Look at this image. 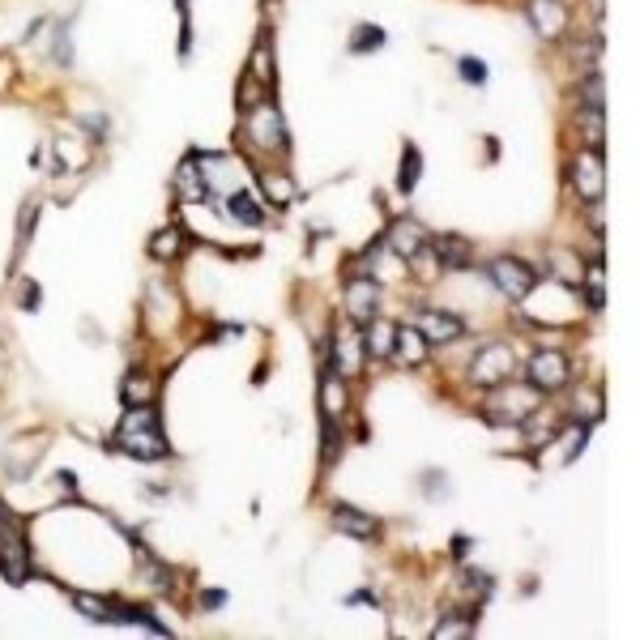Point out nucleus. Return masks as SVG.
Returning <instances> with one entry per match:
<instances>
[{
  "label": "nucleus",
  "instance_id": "a211bd4d",
  "mask_svg": "<svg viewBox=\"0 0 640 640\" xmlns=\"http://www.w3.org/2000/svg\"><path fill=\"white\" fill-rule=\"evenodd\" d=\"M393 355L410 363V367H419L427 359V342H423V333L419 329H397V342H393Z\"/></svg>",
  "mask_w": 640,
  "mask_h": 640
},
{
  "label": "nucleus",
  "instance_id": "f3484780",
  "mask_svg": "<svg viewBox=\"0 0 640 640\" xmlns=\"http://www.w3.org/2000/svg\"><path fill=\"white\" fill-rule=\"evenodd\" d=\"M227 218L244 222V227H261V222H265V210H261V205H256V197H252V192L235 188V192H227Z\"/></svg>",
  "mask_w": 640,
  "mask_h": 640
},
{
  "label": "nucleus",
  "instance_id": "4468645a",
  "mask_svg": "<svg viewBox=\"0 0 640 640\" xmlns=\"http://www.w3.org/2000/svg\"><path fill=\"white\" fill-rule=\"evenodd\" d=\"M427 252L436 256V265H440V269H466V265L474 261L470 239H461V235H440V239H427Z\"/></svg>",
  "mask_w": 640,
  "mask_h": 640
},
{
  "label": "nucleus",
  "instance_id": "0eeeda50",
  "mask_svg": "<svg viewBox=\"0 0 640 640\" xmlns=\"http://www.w3.org/2000/svg\"><path fill=\"white\" fill-rule=\"evenodd\" d=\"M491 282L500 286L508 299H525L538 286V274L517 256H500V261H491Z\"/></svg>",
  "mask_w": 640,
  "mask_h": 640
},
{
  "label": "nucleus",
  "instance_id": "6e6552de",
  "mask_svg": "<svg viewBox=\"0 0 640 640\" xmlns=\"http://www.w3.org/2000/svg\"><path fill=\"white\" fill-rule=\"evenodd\" d=\"M248 137L256 141V146H265V150H286V124L278 116V107L274 103H256L248 111Z\"/></svg>",
  "mask_w": 640,
  "mask_h": 640
},
{
  "label": "nucleus",
  "instance_id": "9d476101",
  "mask_svg": "<svg viewBox=\"0 0 640 640\" xmlns=\"http://www.w3.org/2000/svg\"><path fill=\"white\" fill-rule=\"evenodd\" d=\"M525 18H530L534 35L559 39L568 30V5L564 0H530V5H525Z\"/></svg>",
  "mask_w": 640,
  "mask_h": 640
},
{
  "label": "nucleus",
  "instance_id": "a878e982",
  "mask_svg": "<svg viewBox=\"0 0 640 640\" xmlns=\"http://www.w3.org/2000/svg\"><path fill=\"white\" fill-rule=\"evenodd\" d=\"M474 632V619H444L440 628H436V640H444V636H470Z\"/></svg>",
  "mask_w": 640,
  "mask_h": 640
},
{
  "label": "nucleus",
  "instance_id": "20e7f679",
  "mask_svg": "<svg viewBox=\"0 0 640 640\" xmlns=\"http://www.w3.org/2000/svg\"><path fill=\"white\" fill-rule=\"evenodd\" d=\"M512 372H517V355H512V346H504V342H487L478 350V359L470 363V376H474V384H483V389L508 384Z\"/></svg>",
  "mask_w": 640,
  "mask_h": 640
},
{
  "label": "nucleus",
  "instance_id": "1a4fd4ad",
  "mask_svg": "<svg viewBox=\"0 0 640 640\" xmlns=\"http://www.w3.org/2000/svg\"><path fill=\"white\" fill-rule=\"evenodd\" d=\"M525 372H530V384H534L538 393H559V389L568 384L572 367H568V359L559 355V350H538Z\"/></svg>",
  "mask_w": 640,
  "mask_h": 640
},
{
  "label": "nucleus",
  "instance_id": "f8f14e48",
  "mask_svg": "<svg viewBox=\"0 0 640 640\" xmlns=\"http://www.w3.org/2000/svg\"><path fill=\"white\" fill-rule=\"evenodd\" d=\"M389 248L397 252V256H406V261H414V256H419L423 248H427V231H423V222H414V218H397L393 227H389Z\"/></svg>",
  "mask_w": 640,
  "mask_h": 640
},
{
  "label": "nucleus",
  "instance_id": "dca6fc26",
  "mask_svg": "<svg viewBox=\"0 0 640 640\" xmlns=\"http://www.w3.org/2000/svg\"><path fill=\"white\" fill-rule=\"evenodd\" d=\"M393 342H397V325H389V320L372 316L367 320V333H363V350L376 359H389L393 355Z\"/></svg>",
  "mask_w": 640,
  "mask_h": 640
},
{
  "label": "nucleus",
  "instance_id": "b1692460",
  "mask_svg": "<svg viewBox=\"0 0 640 640\" xmlns=\"http://www.w3.org/2000/svg\"><path fill=\"white\" fill-rule=\"evenodd\" d=\"M372 47H384V30L380 26H359L355 39H350V52H372Z\"/></svg>",
  "mask_w": 640,
  "mask_h": 640
},
{
  "label": "nucleus",
  "instance_id": "aec40b11",
  "mask_svg": "<svg viewBox=\"0 0 640 640\" xmlns=\"http://www.w3.org/2000/svg\"><path fill=\"white\" fill-rule=\"evenodd\" d=\"M261 184H265V197L274 205H291L295 201V184H291V175L286 171H265Z\"/></svg>",
  "mask_w": 640,
  "mask_h": 640
},
{
  "label": "nucleus",
  "instance_id": "4be33fe9",
  "mask_svg": "<svg viewBox=\"0 0 640 640\" xmlns=\"http://www.w3.org/2000/svg\"><path fill=\"white\" fill-rule=\"evenodd\" d=\"M419 175H423V154L414 150V146H406V154H402V175H397V188H402V192H414V188H419Z\"/></svg>",
  "mask_w": 640,
  "mask_h": 640
},
{
  "label": "nucleus",
  "instance_id": "5701e85b",
  "mask_svg": "<svg viewBox=\"0 0 640 640\" xmlns=\"http://www.w3.org/2000/svg\"><path fill=\"white\" fill-rule=\"evenodd\" d=\"M180 248H184V235H180V227L158 231V235H154V244H150V252L158 256V261H167V256H180Z\"/></svg>",
  "mask_w": 640,
  "mask_h": 640
},
{
  "label": "nucleus",
  "instance_id": "412c9836",
  "mask_svg": "<svg viewBox=\"0 0 640 640\" xmlns=\"http://www.w3.org/2000/svg\"><path fill=\"white\" fill-rule=\"evenodd\" d=\"M124 402L128 406H146L150 397H154V380L150 376H141V372H128V380H124Z\"/></svg>",
  "mask_w": 640,
  "mask_h": 640
},
{
  "label": "nucleus",
  "instance_id": "f03ea898",
  "mask_svg": "<svg viewBox=\"0 0 640 640\" xmlns=\"http://www.w3.org/2000/svg\"><path fill=\"white\" fill-rule=\"evenodd\" d=\"M0 572L9 585H26L30 576V547H26V525L18 521L5 500H0Z\"/></svg>",
  "mask_w": 640,
  "mask_h": 640
},
{
  "label": "nucleus",
  "instance_id": "39448f33",
  "mask_svg": "<svg viewBox=\"0 0 640 640\" xmlns=\"http://www.w3.org/2000/svg\"><path fill=\"white\" fill-rule=\"evenodd\" d=\"M572 188L581 192L585 205H602V192H606V163H602V150L589 146L572 158Z\"/></svg>",
  "mask_w": 640,
  "mask_h": 640
},
{
  "label": "nucleus",
  "instance_id": "7ed1b4c3",
  "mask_svg": "<svg viewBox=\"0 0 640 640\" xmlns=\"http://www.w3.org/2000/svg\"><path fill=\"white\" fill-rule=\"evenodd\" d=\"M495 389H504V384H495ZM538 389L534 384H517V389H504L500 397H491L487 402V419L491 423H500V427H508V423H525V419H534L538 414Z\"/></svg>",
  "mask_w": 640,
  "mask_h": 640
},
{
  "label": "nucleus",
  "instance_id": "6ab92c4d",
  "mask_svg": "<svg viewBox=\"0 0 640 640\" xmlns=\"http://www.w3.org/2000/svg\"><path fill=\"white\" fill-rule=\"evenodd\" d=\"M581 282H585V303H589V312H602L606 308V269H602V261H594L581 274Z\"/></svg>",
  "mask_w": 640,
  "mask_h": 640
},
{
  "label": "nucleus",
  "instance_id": "f257e3e1",
  "mask_svg": "<svg viewBox=\"0 0 640 640\" xmlns=\"http://www.w3.org/2000/svg\"><path fill=\"white\" fill-rule=\"evenodd\" d=\"M116 448L137 461H163L167 457V436H163V423H158V410L146 406H128V414L116 427Z\"/></svg>",
  "mask_w": 640,
  "mask_h": 640
},
{
  "label": "nucleus",
  "instance_id": "9b49d317",
  "mask_svg": "<svg viewBox=\"0 0 640 640\" xmlns=\"http://www.w3.org/2000/svg\"><path fill=\"white\" fill-rule=\"evenodd\" d=\"M346 308L355 320H372L376 308H380V286L376 278H367V274H350L346 278Z\"/></svg>",
  "mask_w": 640,
  "mask_h": 640
},
{
  "label": "nucleus",
  "instance_id": "bb28decb",
  "mask_svg": "<svg viewBox=\"0 0 640 640\" xmlns=\"http://www.w3.org/2000/svg\"><path fill=\"white\" fill-rule=\"evenodd\" d=\"M35 303H39V286H26V312H35Z\"/></svg>",
  "mask_w": 640,
  "mask_h": 640
},
{
  "label": "nucleus",
  "instance_id": "393cba45",
  "mask_svg": "<svg viewBox=\"0 0 640 640\" xmlns=\"http://www.w3.org/2000/svg\"><path fill=\"white\" fill-rule=\"evenodd\" d=\"M461 77H466L470 86H483V82H487V64L474 60V56H466V60H461Z\"/></svg>",
  "mask_w": 640,
  "mask_h": 640
},
{
  "label": "nucleus",
  "instance_id": "423d86ee",
  "mask_svg": "<svg viewBox=\"0 0 640 640\" xmlns=\"http://www.w3.org/2000/svg\"><path fill=\"white\" fill-rule=\"evenodd\" d=\"M414 329L423 333L427 346H453L466 338V320L453 316V312H440V308H423L419 320H414Z\"/></svg>",
  "mask_w": 640,
  "mask_h": 640
},
{
  "label": "nucleus",
  "instance_id": "ddd939ff",
  "mask_svg": "<svg viewBox=\"0 0 640 640\" xmlns=\"http://www.w3.org/2000/svg\"><path fill=\"white\" fill-rule=\"evenodd\" d=\"M333 530H342V534H350V538L367 542V538L380 534V521L372 517V512L355 508V504H338V508H333Z\"/></svg>",
  "mask_w": 640,
  "mask_h": 640
},
{
  "label": "nucleus",
  "instance_id": "2eb2a0df",
  "mask_svg": "<svg viewBox=\"0 0 640 640\" xmlns=\"http://www.w3.org/2000/svg\"><path fill=\"white\" fill-rule=\"evenodd\" d=\"M363 333L359 329H342L338 333V367H329V372H338V376H355L359 367H363Z\"/></svg>",
  "mask_w": 640,
  "mask_h": 640
}]
</instances>
